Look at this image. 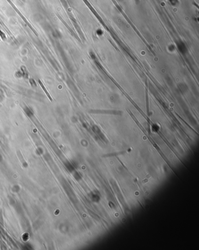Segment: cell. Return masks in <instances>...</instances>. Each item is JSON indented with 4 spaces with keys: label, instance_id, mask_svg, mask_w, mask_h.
<instances>
[{
    "label": "cell",
    "instance_id": "obj_1",
    "mask_svg": "<svg viewBox=\"0 0 199 250\" xmlns=\"http://www.w3.org/2000/svg\"><path fill=\"white\" fill-rule=\"evenodd\" d=\"M39 83L40 85V86H41V88H42V89L43 90H44V93H46V96H47V97L49 98V100L51 101H53V99H52V97L51 96V95H50V93H49V92H48V90L46 89V88H45V86H44V85L43 84V83L42 81H41V80H39Z\"/></svg>",
    "mask_w": 199,
    "mask_h": 250
},
{
    "label": "cell",
    "instance_id": "obj_2",
    "mask_svg": "<svg viewBox=\"0 0 199 250\" xmlns=\"http://www.w3.org/2000/svg\"><path fill=\"white\" fill-rule=\"evenodd\" d=\"M22 70L23 73V77L25 78V79L28 78V73H27V72L26 71V68L25 67V66H22Z\"/></svg>",
    "mask_w": 199,
    "mask_h": 250
},
{
    "label": "cell",
    "instance_id": "obj_3",
    "mask_svg": "<svg viewBox=\"0 0 199 250\" xmlns=\"http://www.w3.org/2000/svg\"><path fill=\"white\" fill-rule=\"evenodd\" d=\"M29 81H30V83H31V85H32V86H33V87H36V82H35L34 79L31 78V79H29Z\"/></svg>",
    "mask_w": 199,
    "mask_h": 250
}]
</instances>
